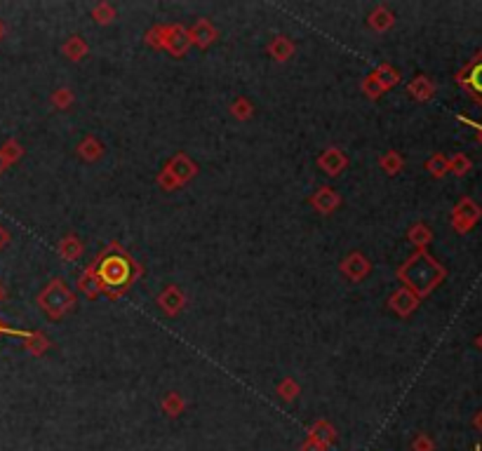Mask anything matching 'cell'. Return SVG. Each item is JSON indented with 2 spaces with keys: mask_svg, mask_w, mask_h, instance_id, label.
<instances>
[{
  "mask_svg": "<svg viewBox=\"0 0 482 451\" xmlns=\"http://www.w3.org/2000/svg\"><path fill=\"white\" fill-rule=\"evenodd\" d=\"M461 120H464V123H468V125H473L478 132H482V125H478V123H471V120H466V118H461Z\"/></svg>",
  "mask_w": 482,
  "mask_h": 451,
  "instance_id": "obj_25",
  "label": "cell"
},
{
  "mask_svg": "<svg viewBox=\"0 0 482 451\" xmlns=\"http://www.w3.org/2000/svg\"><path fill=\"white\" fill-rule=\"evenodd\" d=\"M271 52L276 54V59H288V54L292 52V45L285 38H278L273 45H271Z\"/></svg>",
  "mask_w": 482,
  "mask_h": 451,
  "instance_id": "obj_15",
  "label": "cell"
},
{
  "mask_svg": "<svg viewBox=\"0 0 482 451\" xmlns=\"http://www.w3.org/2000/svg\"><path fill=\"white\" fill-rule=\"evenodd\" d=\"M47 345H50V341H47L45 334H40V331H36V334H33V338H29V341H26V348H29L33 355H40V352H43Z\"/></svg>",
  "mask_w": 482,
  "mask_h": 451,
  "instance_id": "obj_12",
  "label": "cell"
},
{
  "mask_svg": "<svg viewBox=\"0 0 482 451\" xmlns=\"http://www.w3.org/2000/svg\"><path fill=\"white\" fill-rule=\"evenodd\" d=\"M33 334H36V331H24V329L5 327L3 320H0V336H19V338H24V341H29V338H33Z\"/></svg>",
  "mask_w": 482,
  "mask_h": 451,
  "instance_id": "obj_16",
  "label": "cell"
},
{
  "mask_svg": "<svg viewBox=\"0 0 482 451\" xmlns=\"http://www.w3.org/2000/svg\"><path fill=\"white\" fill-rule=\"evenodd\" d=\"M8 242H10V233L5 230V226H3V223H0V249H3V247L8 245Z\"/></svg>",
  "mask_w": 482,
  "mask_h": 451,
  "instance_id": "obj_23",
  "label": "cell"
},
{
  "mask_svg": "<svg viewBox=\"0 0 482 451\" xmlns=\"http://www.w3.org/2000/svg\"><path fill=\"white\" fill-rule=\"evenodd\" d=\"M163 409H165V412L170 414V416H179L181 412H184V402H181V397H179L177 393H172L170 397H167V400L163 402Z\"/></svg>",
  "mask_w": 482,
  "mask_h": 451,
  "instance_id": "obj_13",
  "label": "cell"
},
{
  "mask_svg": "<svg viewBox=\"0 0 482 451\" xmlns=\"http://www.w3.org/2000/svg\"><path fill=\"white\" fill-rule=\"evenodd\" d=\"M409 237H412V240H414V242H416L419 247H421V245L426 242V240H431V233H428V230H424V226H421V223H419V226H416V228H414V230H412V233H409Z\"/></svg>",
  "mask_w": 482,
  "mask_h": 451,
  "instance_id": "obj_17",
  "label": "cell"
},
{
  "mask_svg": "<svg viewBox=\"0 0 482 451\" xmlns=\"http://www.w3.org/2000/svg\"><path fill=\"white\" fill-rule=\"evenodd\" d=\"M452 169H454V172H457V174H464V172H466V169H468V160L464 158V155H459V158H457V160H454V165H452Z\"/></svg>",
  "mask_w": 482,
  "mask_h": 451,
  "instance_id": "obj_22",
  "label": "cell"
},
{
  "mask_svg": "<svg viewBox=\"0 0 482 451\" xmlns=\"http://www.w3.org/2000/svg\"><path fill=\"white\" fill-rule=\"evenodd\" d=\"M78 285H80V289H82V292H85L87 296H97V294L101 292V289H99V282H97L94 273H92V268H87V271L80 275Z\"/></svg>",
  "mask_w": 482,
  "mask_h": 451,
  "instance_id": "obj_9",
  "label": "cell"
},
{
  "mask_svg": "<svg viewBox=\"0 0 482 451\" xmlns=\"http://www.w3.org/2000/svg\"><path fill=\"white\" fill-rule=\"evenodd\" d=\"M160 306H163L170 315H174L181 306H184V299H181V296H179L177 289L170 287L163 296H160Z\"/></svg>",
  "mask_w": 482,
  "mask_h": 451,
  "instance_id": "obj_8",
  "label": "cell"
},
{
  "mask_svg": "<svg viewBox=\"0 0 482 451\" xmlns=\"http://www.w3.org/2000/svg\"><path fill=\"white\" fill-rule=\"evenodd\" d=\"M431 82H426V78H416L414 82L409 85V92L414 94L416 99H428L431 97Z\"/></svg>",
  "mask_w": 482,
  "mask_h": 451,
  "instance_id": "obj_11",
  "label": "cell"
},
{
  "mask_svg": "<svg viewBox=\"0 0 482 451\" xmlns=\"http://www.w3.org/2000/svg\"><path fill=\"white\" fill-rule=\"evenodd\" d=\"M397 278L407 285L409 292H414L416 296H426L440 280L445 278V271L424 249H419L414 257L397 271Z\"/></svg>",
  "mask_w": 482,
  "mask_h": 451,
  "instance_id": "obj_2",
  "label": "cell"
},
{
  "mask_svg": "<svg viewBox=\"0 0 482 451\" xmlns=\"http://www.w3.org/2000/svg\"><path fill=\"white\" fill-rule=\"evenodd\" d=\"M66 99H71V94H68L66 89H61V92H57V97H54V104H57V106H64Z\"/></svg>",
  "mask_w": 482,
  "mask_h": 451,
  "instance_id": "obj_24",
  "label": "cell"
},
{
  "mask_svg": "<svg viewBox=\"0 0 482 451\" xmlns=\"http://www.w3.org/2000/svg\"><path fill=\"white\" fill-rule=\"evenodd\" d=\"M3 299H5V287L0 285V301H3Z\"/></svg>",
  "mask_w": 482,
  "mask_h": 451,
  "instance_id": "obj_28",
  "label": "cell"
},
{
  "mask_svg": "<svg viewBox=\"0 0 482 451\" xmlns=\"http://www.w3.org/2000/svg\"><path fill=\"white\" fill-rule=\"evenodd\" d=\"M5 167H8V160H5V158H3V155H0V172H3V169H5Z\"/></svg>",
  "mask_w": 482,
  "mask_h": 451,
  "instance_id": "obj_26",
  "label": "cell"
},
{
  "mask_svg": "<svg viewBox=\"0 0 482 451\" xmlns=\"http://www.w3.org/2000/svg\"><path fill=\"white\" fill-rule=\"evenodd\" d=\"M475 451H482V449H480V447H475Z\"/></svg>",
  "mask_w": 482,
  "mask_h": 451,
  "instance_id": "obj_30",
  "label": "cell"
},
{
  "mask_svg": "<svg viewBox=\"0 0 482 451\" xmlns=\"http://www.w3.org/2000/svg\"><path fill=\"white\" fill-rule=\"evenodd\" d=\"M475 426H478V428L482 430V414L478 416V419H475Z\"/></svg>",
  "mask_w": 482,
  "mask_h": 451,
  "instance_id": "obj_27",
  "label": "cell"
},
{
  "mask_svg": "<svg viewBox=\"0 0 482 451\" xmlns=\"http://www.w3.org/2000/svg\"><path fill=\"white\" fill-rule=\"evenodd\" d=\"M461 82L473 92L475 99H480L482 101V59H478L471 68H468V73L461 78Z\"/></svg>",
  "mask_w": 482,
  "mask_h": 451,
  "instance_id": "obj_5",
  "label": "cell"
},
{
  "mask_svg": "<svg viewBox=\"0 0 482 451\" xmlns=\"http://www.w3.org/2000/svg\"><path fill=\"white\" fill-rule=\"evenodd\" d=\"M89 268H92L94 278L99 282V289L106 292L111 299H118L123 292H128L132 282L142 275L139 264L130 254L123 252L121 245H109Z\"/></svg>",
  "mask_w": 482,
  "mask_h": 451,
  "instance_id": "obj_1",
  "label": "cell"
},
{
  "mask_svg": "<svg viewBox=\"0 0 482 451\" xmlns=\"http://www.w3.org/2000/svg\"><path fill=\"white\" fill-rule=\"evenodd\" d=\"M80 252H82V245L75 237H66L64 242H61V254H64L66 259H78Z\"/></svg>",
  "mask_w": 482,
  "mask_h": 451,
  "instance_id": "obj_10",
  "label": "cell"
},
{
  "mask_svg": "<svg viewBox=\"0 0 482 451\" xmlns=\"http://www.w3.org/2000/svg\"><path fill=\"white\" fill-rule=\"evenodd\" d=\"M381 162H383V167H386V172H390V174H395L397 167H400V158H397L395 153L386 155V158H383Z\"/></svg>",
  "mask_w": 482,
  "mask_h": 451,
  "instance_id": "obj_20",
  "label": "cell"
},
{
  "mask_svg": "<svg viewBox=\"0 0 482 451\" xmlns=\"http://www.w3.org/2000/svg\"><path fill=\"white\" fill-rule=\"evenodd\" d=\"M325 447H327V444H323V442H320V440H316V437H309V442H306L304 444V449L302 451H325Z\"/></svg>",
  "mask_w": 482,
  "mask_h": 451,
  "instance_id": "obj_21",
  "label": "cell"
},
{
  "mask_svg": "<svg viewBox=\"0 0 482 451\" xmlns=\"http://www.w3.org/2000/svg\"><path fill=\"white\" fill-rule=\"evenodd\" d=\"M3 33H5V26H3V21H0V38H3Z\"/></svg>",
  "mask_w": 482,
  "mask_h": 451,
  "instance_id": "obj_29",
  "label": "cell"
},
{
  "mask_svg": "<svg viewBox=\"0 0 482 451\" xmlns=\"http://www.w3.org/2000/svg\"><path fill=\"white\" fill-rule=\"evenodd\" d=\"M426 167H428V169H431V172H433V174H435V176H440V174H443V172H445V169H447V165H445V160H443V158H440V155H435V158H433L431 162H426Z\"/></svg>",
  "mask_w": 482,
  "mask_h": 451,
  "instance_id": "obj_19",
  "label": "cell"
},
{
  "mask_svg": "<svg viewBox=\"0 0 482 451\" xmlns=\"http://www.w3.org/2000/svg\"><path fill=\"white\" fill-rule=\"evenodd\" d=\"M320 165L325 167L327 174H339L341 167L346 165V158L337 151V148H330V151H327L323 158H320Z\"/></svg>",
  "mask_w": 482,
  "mask_h": 451,
  "instance_id": "obj_7",
  "label": "cell"
},
{
  "mask_svg": "<svg viewBox=\"0 0 482 451\" xmlns=\"http://www.w3.org/2000/svg\"><path fill=\"white\" fill-rule=\"evenodd\" d=\"M416 303H419V296L404 287V289H400V292L393 294V299H390V308L397 310L400 315H409L412 310L416 308Z\"/></svg>",
  "mask_w": 482,
  "mask_h": 451,
  "instance_id": "obj_4",
  "label": "cell"
},
{
  "mask_svg": "<svg viewBox=\"0 0 482 451\" xmlns=\"http://www.w3.org/2000/svg\"><path fill=\"white\" fill-rule=\"evenodd\" d=\"M412 447H414V451H433V442L426 435H416Z\"/></svg>",
  "mask_w": 482,
  "mask_h": 451,
  "instance_id": "obj_18",
  "label": "cell"
},
{
  "mask_svg": "<svg viewBox=\"0 0 482 451\" xmlns=\"http://www.w3.org/2000/svg\"><path fill=\"white\" fill-rule=\"evenodd\" d=\"M313 204H316L320 211H325V214H327V211H332L339 204V197H337V193H332L327 186H323L316 195H313Z\"/></svg>",
  "mask_w": 482,
  "mask_h": 451,
  "instance_id": "obj_6",
  "label": "cell"
},
{
  "mask_svg": "<svg viewBox=\"0 0 482 451\" xmlns=\"http://www.w3.org/2000/svg\"><path fill=\"white\" fill-rule=\"evenodd\" d=\"M75 296L73 292L64 285V280H52L43 292L38 294V306L45 310L52 320H59L64 317L68 310L73 308Z\"/></svg>",
  "mask_w": 482,
  "mask_h": 451,
  "instance_id": "obj_3",
  "label": "cell"
},
{
  "mask_svg": "<svg viewBox=\"0 0 482 451\" xmlns=\"http://www.w3.org/2000/svg\"><path fill=\"white\" fill-rule=\"evenodd\" d=\"M64 52L66 54H71V59H80L82 54H85V42H82L78 35L75 38H71L66 42V47H64Z\"/></svg>",
  "mask_w": 482,
  "mask_h": 451,
  "instance_id": "obj_14",
  "label": "cell"
}]
</instances>
